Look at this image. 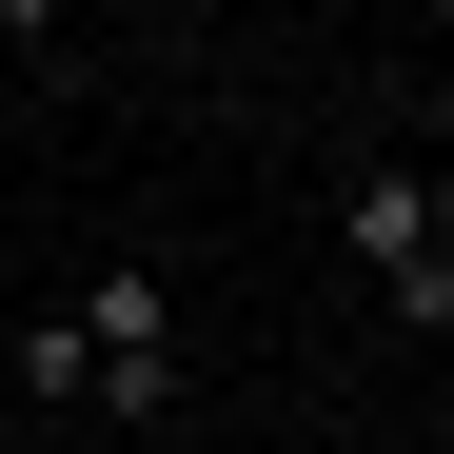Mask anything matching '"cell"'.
Masks as SVG:
<instances>
[{
  "instance_id": "cell-1",
  "label": "cell",
  "mask_w": 454,
  "mask_h": 454,
  "mask_svg": "<svg viewBox=\"0 0 454 454\" xmlns=\"http://www.w3.org/2000/svg\"><path fill=\"white\" fill-rule=\"evenodd\" d=\"M20 395L40 415H99V434L178 415V277L159 257H99L80 296H40V317H20Z\"/></svg>"
},
{
  "instance_id": "cell-2",
  "label": "cell",
  "mask_w": 454,
  "mask_h": 454,
  "mask_svg": "<svg viewBox=\"0 0 454 454\" xmlns=\"http://www.w3.org/2000/svg\"><path fill=\"white\" fill-rule=\"evenodd\" d=\"M0 40H20V59H59V0H0Z\"/></svg>"
},
{
  "instance_id": "cell-3",
  "label": "cell",
  "mask_w": 454,
  "mask_h": 454,
  "mask_svg": "<svg viewBox=\"0 0 454 454\" xmlns=\"http://www.w3.org/2000/svg\"><path fill=\"white\" fill-rule=\"evenodd\" d=\"M434 356H454V317H434Z\"/></svg>"
}]
</instances>
